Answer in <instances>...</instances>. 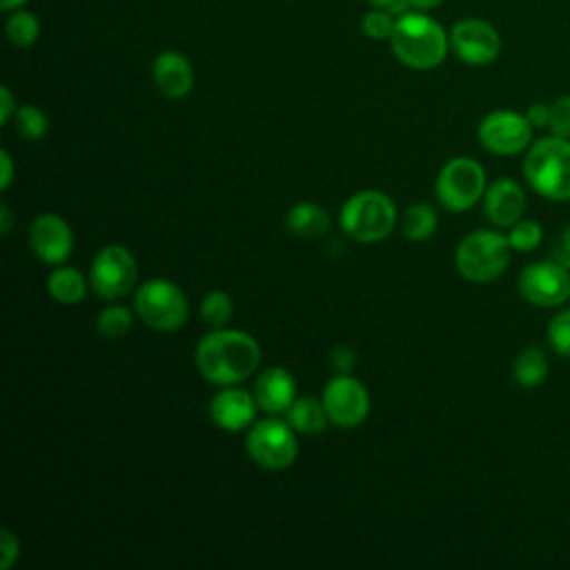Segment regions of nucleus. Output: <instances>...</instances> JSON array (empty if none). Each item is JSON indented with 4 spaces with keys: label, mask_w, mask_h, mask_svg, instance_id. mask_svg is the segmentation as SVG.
Returning <instances> with one entry per match:
<instances>
[{
    "label": "nucleus",
    "mask_w": 570,
    "mask_h": 570,
    "mask_svg": "<svg viewBox=\"0 0 570 570\" xmlns=\"http://www.w3.org/2000/svg\"><path fill=\"white\" fill-rule=\"evenodd\" d=\"M194 363L207 383L236 385L258 370L261 345L243 330L216 327L198 341Z\"/></svg>",
    "instance_id": "f257e3e1"
},
{
    "label": "nucleus",
    "mask_w": 570,
    "mask_h": 570,
    "mask_svg": "<svg viewBox=\"0 0 570 570\" xmlns=\"http://www.w3.org/2000/svg\"><path fill=\"white\" fill-rule=\"evenodd\" d=\"M394 56L412 69H434L443 62L450 38L443 27L423 13H405L394 22L390 36Z\"/></svg>",
    "instance_id": "f03ea898"
},
{
    "label": "nucleus",
    "mask_w": 570,
    "mask_h": 570,
    "mask_svg": "<svg viewBox=\"0 0 570 570\" xmlns=\"http://www.w3.org/2000/svg\"><path fill=\"white\" fill-rule=\"evenodd\" d=\"M528 185L548 200H570V138L546 136L534 140L523 160Z\"/></svg>",
    "instance_id": "7ed1b4c3"
},
{
    "label": "nucleus",
    "mask_w": 570,
    "mask_h": 570,
    "mask_svg": "<svg viewBox=\"0 0 570 570\" xmlns=\"http://www.w3.org/2000/svg\"><path fill=\"white\" fill-rule=\"evenodd\" d=\"M343 232L358 243H379L394 232L396 205L379 189H361L341 207Z\"/></svg>",
    "instance_id": "20e7f679"
},
{
    "label": "nucleus",
    "mask_w": 570,
    "mask_h": 570,
    "mask_svg": "<svg viewBox=\"0 0 570 570\" xmlns=\"http://www.w3.org/2000/svg\"><path fill=\"white\" fill-rule=\"evenodd\" d=\"M510 252L512 245L508 236L492 229H476L456 245L454 265L465 281L490 283L505 272Z\"/></svg>",
    "instance_id": "39448f33"
},
{
    "label": "nucleus",
    "mask_w": 570,
    "mask_h": 570,
    "mask_svg": "<svg viewBox=\"0 0 570 570\" xmlns=\"http://www.w3.org/2000/svg\"><path fill=\"white\" fill-rule=\"evenodd\" d=\"M134 312L151 330L176 332L189 316V303L174 281L149 278L134 294Z\"/></svg>",
    "instance_id": "423d86ee"
},
{
    "label": "nucleus",
    "mask_w": 570,
    "mask_h": 570,
    "mask_svg": "<svg viewBox=\"0 0 570 570\" xmlns=\"http://www.w3.org/2000/svg\"><path fill=\"white\" fill-rule=\"evenodd\" d=\"M296 430L278 419L276 414L252 423L245 436V450L249 459L269 472L287 470L298 456V439Z\"/></svg>",
    "instance_id": "0eeeda50"
},
{
    "label": "nucleus",
    "mask_w": 570,
    "mask_h": 570,
    "mask_svg": "<svg viewBox=\"0 0 570 570\" xmlns=\"http://www.w3.org/2000/svg\"><path fill=\"white\" fill-rule=\"evenodd\" d=\"M485 169L470 156L450 158L436 174L434 194L436 200L450 212H468L485 194Z\"/></svg>",
    "instance_id": "6e6552de"
},
{
    "label": "nucleus",
    "mask_w": 570,
    "mask_h": 570,
    "mask_svg": "<svg viewBox=\"0 0 570 570\" xmlns=\"http://www.w3.org/2000/svg\"><path fill=\"white\" fill-rule=\"evenodd\" d=\"M138 278L134 254L122 245H105L91 261L89 285L102 301H118L129 294Z\"/></svg>",
    "instance_id": "1a4fd4ad"
},
{
    "label": "nucleus",
    "mask_w": 570,
    "mask_h": 570,
    "mask_svg": "<svg viewBox=\"0 0 570 570\" xmlns=\"http://www.w3.org/2000/svg\"><path fill=\"white\" fill-rule=\"evenodd\" d=\"M532 125L525 114L512 109H497L483 116L476 136L483 149L497 156H514L532 145Z\"/></svg>",
    "instance_id": "9d476101"
},
{
    "label": "nucleus",
    "mask_w": 570,
    "mask_h": 570,
    "mask_svg": "<svg viewBox=\"0 0 570 570\" xmlns=\"http://www.w3.org/2000/svg\"><path fill=\"white\" fill-rule=\"evenodd\" d=\"M521 296L537 307H559L570 298V272L559 261H537L519 274Z\"/></svg>",
    "instance_id": "9b49d317"
},
{
    "label": "nucleus",
    "mask_w": 570,
    "mask_h": 570,
    "mask_svg": "<svg viewBox=\"0 0 570 570\" xmlns=\"http://www.w3.org/2000/svg\"><path fill=\"white\" fill-rule=\"evenodd\" d=\"M321 401L330 423L343 430L358 428L370 414V394L365 385L350 374L332 376L323 390Z\"/></svg>",
    "instance_id": "f8f14e48"
},
{
    "label": "nucleus",
    "mask_w": 570,
    "mask_h": 570,
    "mask_svg": "<svg viewBox=\"0 0 570 570\" xmlns=\"http://www.w3.org/2000/svg\"><path fill=\"white\" fill-rule=\"evenodd\" d=\"M450 47L465 65L483 67L501 53V36L488 20L463 18L450 31Z\"/></svg>",
    "instance_id": "ddd939ff"
},
{
    "label": "nucleus",
    "mask_w": 570,
    "mask_h": 570,
    "mask_svg": "<svg viewBox=\"0 0 570 570\" xmlns=\"http://www.w3.org/2000/svg\"><path fill=\"white\" fill-rule=\"evenodd\" d=\"M29 247L47 265H62L73 252L71 225L60 216L45 212L29 225Z\"/></svg>",
    "instance_id": "4468645a"
},
{
    "label": "nucleus",
    "mask_w": 570,
    "mask_h": 570,
    "mask_svg": "<svg viewBox=\"0 0 570 570\" xmlns=\"http://www.w3.org/2000/svg\"><path fill=\"white\" fill-rule=\"evenodd\" d=\"M256 399L243 387L225 385L209 401V419L225 432H240L254 423Z\"/></svg>",
    "instance_id": "2eb2a0df"
},
{
    "label": "nucleus",
    "mask_w": 570,
    "mask_h": 570,
    "mask_svg": "<svg viewBox=\"0 0 570 570\" xmlns=\"http://www.w3.org/2000/svg\"><path fill=\"white\" fill-rule=\"evenodd\" d=\"M483 212H485L488 220L494 227L514 225L525 212V191H523V187L517 180L508 178V176L497 178L494 183H490L485 187Z\"/></svg>",
    "instance_id": "dca6fc26"
},
{
    "label": "nucleus",
    "mask_w": 570,
    "mask_h": 570,
    "mask_svg": "<svg viewBox=\"0 0 570 570\" xmlns=\"http://www.w3.org/2000/svg\"><path fill=\"white\" fill-rule=\"evenodd\" d=\"M252 394L261 410L278 416L285 414L289 405L296 401V381L289 370L274 365L256 376Z\"/></svg>",
    "instance_id": "f3484780"
},
{
    "label": "nucleus",
    "mask_w": 570,
    "mask_h": 570,
    "mask_svg": "<svg viewBox=\"0 0 570 570\" xmlns=\"http://www.w3.org/2000/svg\"><path fill=\"white\" fill-rule=\"evenodd\" d=\"M151 78L167 98H185L194 87V69L178 51H163L151 65Z\"/></svg>",
    "instance_id": "a211bd4d"
},
{
    "label": "nucleus",
    "mask_w": 570,
    "mask_h": 570,
    "mask_svg": "<svg viewBox=\"0 0 570 570\" xmlns=\"http://www.w3.org/2000/svg\"><path fill=\"white\" fill-rule=\"evenodd\" d=\"M87 276L71 265H56L47 276V292L60 305H78L87 296Z\"/></svg>",
    "instance_id": "6ab92c4d"
},
{
    "label": "nucleus",
    "mask_w": 570,
    "mask_h": 570,
    "mask_svg": "<svg viewBox=\"0 0 570 570\" xmlns=\"http://www.w3.org/2000/svg\"><path fill=\"white\" fill-rule=\"evenodd\" d=\"M285 223L298 238H321L330 229V214L316 203H296L285 214Z\"/></svg>",
    "instance_id": "aec40b11"
},
{
    "label": "nucleus",
    "mask_w": 570,
    "mask_h": 570,
    "mask_svg": "<svg viewBox=\"0 0 570 570\" xmlns=\"http://www.w3.org/2000/svg\"><path fill=\"white\" fill-rule=\"evenodd\" d=\"M285 421H287L298 434H305V436L321 434V432L325 430V425L330 423L323 401H318V399H314V396H301V399H296V401L289 405V410L285 412Z\"/></svg>",
    "instance_id": "412c9836"
},
{
    "label": "nucleus",
    "mask_w": 570,
    "mask_h": 570,
    "mask_svg": "<svg viewBox=\"0 0 570 570\" xmlns=\"http://www.w3.org/2000/svg\"><path fill=\"white\" fill-rule=\"evenodd\" d=\"M436 225H439V216H436L434 207H430L425 203H414L403 212L401 234L407 240L421 243V240H428L436 232Z\"/></svg>",
    "instance_id": "4be33fe9"
},
{
    "label": "nucleus",
    "mask_w": 570,
    "mask_h": 570,
    "mask_svg": "<svg viewBox=\"0 0 570 570\" xmlns=\"http://www.w3.org/2000/svg\"><path fill=\"white\" fill-rule=\"evenodd\" d=\"M512 376L521 387H537L548 376V358L539 347H525L512 363Z\"/></svg>",
    "instance_id": "5701e85b"
},
{
    "label": "nucleus",
    "mask_w": 570,
    "mask_h": 570,
    "mask_svg": "<svg viewBox=\"0 0 570 570\" xmlns=\"http://www.w3.org/2000/svg\"><path fill=\"white\" fill-rule=\"evenodd\" d=\"M234 316V301L227 292L223 289H212L203 296L200 301V318L205 325L212 330L216 327H227V323Z\"/></svg>",
    "instance_id": "b1692460"
},
{
    "label": "nucleus",
    "mask_w": 570,
    "mask_h": 570,
    "mask_svg": "<svg viewBox=\"0 0 570 570\" xmlns=\"http://www.w3.org/2000/svg\"><path fill=\"white\" fill-rule=\"evenodd\" d=\"M134 323V312L125 305H107L96 318V330L107 341L122 338Z\"/></svg>",
    "instance_id": "393cba45"
},
{
    "label": "nucleus",
    "mask_w": 570,
    "mask_h": 570,
    "mask_svg": "<svg viewBox=\"0 0 570 570\" xmlns=\"http://www.w3.org/2000/svg\"><path fill=\"white\" fill-rule=\"evenodd\" d=\"M16 129L22 138L27 140H42L47 129H49V120L45 116V111L36 105H22L16 111Z\"/></svg>",
    "instance_id": "a878e982"
},
{
    "label": "nucleus",
    "mask_w": 570,
    "mask_h": 570,
    "mask_svg": "<svg viewBox=\"0 0 570 570\" xmlns=\"http://www.w3.org/2000/svg\"><path fill=\"white\" fill-rule=\"evenodd\" d=\"M508 229V240L514 252H534L543 240V227L532 218H519Z\"/></svg>",
    "instance_id": "bb28decb"
},
{
    "label": "nucleus",
    "mask_w": 570,
    "mask_h": 570,
    "mask_svg": "<svg viewBox=\"0 0 570 570\" xmlns=\"http://www.w3.org/2000/svg\"><path fill=\"white\" fill-rule=\"evenodd\" d=\"M40 33V22L33 13L29 11H16L7 20V36L16 47H29L36 42Z\"/></svg>",
    "instance_id": "cd10ccee"
},
{
    "label": "nucleus",
    "mask_w": 570,
    "mask_h": 570,
    "mask_svg": "<svg viewBox=\"0 0 570 570\" xmlns=\"http://www.w3.org/2000/svg\"><path fill=\"white\" fill-rule=\"evenodd\" d=\"M548 343L554 354L570 358V309H561L548 323Z\"/></svg>",
    "instance_id": "c85d7f7f"
},
{
    "label": "nucleus",
    "mask_w": 570,
    "mask_h": 570,
    "mask_svg": "<svg viewBox=\"0 0 570 570\" xmlns=\"http://www.w3.org/2000/svg\"><path fill=\"white\" fill-rule=\"evenodd\" d=\"M548 129L552 136L570 138V96H559L550 102Z\"/></svg>",
    "instance_id": "c756f323"
},
{
    "label": "nucleus",
    "mask_w": 570,
    "mask_h": 570,
    "mask_svg": "<svg viewBox=\"0 0 570 570\" xmlns=\"http://www.w3.org/2000/svg\"><path fill=\"white\" fill-rule=\"evenodd\" d=\"M363 31L365 36L374 38V40H383V38H390L392 31H394V20L390 18V11H370L365 18H363Z\"/></svg>",
    "instance_id": "7c9ffc66"
},
{
    "label": "nucleus",
    "mask_w": 570,
    "mask_h": 570,
    "mask_svg": "<svg viewBox=\"0 0 570 570\" xmlns=\"http://www.w3.org/2000/svg\"><path fill=\"white\" fill-rule=\"evenodd\" d=\"M20 557V539L9 530H0V570H9Z\"/></svg>",
    "instance_id": "2f4dec72"
},
{
    "label": "nucleus",
    "mask_w": 570,
    "mask_h": 570,
    "mask_svg": "<svg viewBox=\"0 0 570 570\" xmlns=\"http://www.w3.org/2000/svg\"><path fill=\"white\" fill-rule=\"evenodd\" d=\"M330 363L336 374H350L356 365V352L347 345H336L330 354Z\"/></svg>",
    "instance_id": "473e14b6"
},
{
    "label": "nucleus",
    "mask_w": 570,
    "mask_h": 570,
    "mask_svg": "<svg viewBox=\"0 0 570 570\" xmlns=\"http://www.w3.org/2000/svg\"><path fill=\"white\" fill-rule=\"evenodd\" d=\"M525 118L530 120V125L534 127V129H548V120H550V105H546V102H534V105H530L528 107V111H525Z\"/></svg>",
    "instance_id": "72a5a7b5"
},
{
    "label": "nucleus",
    "mask_w": 570,
    "mask_h": 570,
    "mask_svg": "<svg viewBox=\"0 0 570 570\" xmlns=\"http://www.w3.org/2000/svg\"><path fill=\"white\" fill-rule=\"evenodd\" d=\"M16 111H18V107H16L13 94L9 91V87H2L0 89V122L7 125L16 116Z\"/></svg>",
    "instance_id": "f704fd0d"
},
{
    "label": "nucleus",
    "mask_w": 570,
    "mask_h": 570,
    "mask_svg": "<svg viewBox=\"0 0 570 570\" xmlns=\"http://www.w3.org/2000/svg\"><path fill=\"white\" fill-rule=\"evenodd\" d=\"M13 183V160L7 149L0 151V189L7 191L9 185Z\"/></svg>",
    "instance_id": "c9c22d12"
},
{
    "label": "nucleus",
    "mask_w": 570,
    "mask_h": 570,
    "mask_svg": "<svg viewBox=\"0 0 570 570\" xmlns=\"http://www.w3.org/2000/svg\"><path fill=\"white\" fill-rule=\"evenodd\" d=\"M554 261H559L561 265H566L570 269V225L563 229L561 234V240H559V247L554 252Z\"/></svg>",
    "instance_id": "e433bc0d"
},
{
    "label": "nucleus",
    "mask_w": 570,
    "mask_h": 570,
    "mask_svg": "<svg viewBox=\"0 0 570 570\" xmlns=\"http://www.w3.org/2000/svg\"><path fill=\"white\" fill-rule=\"evenodd\" d=\"M374 7L379 9H385L390 13H401L410 2L407 0H370Z\"/></svg>",
    "instance_id": "4c0bfd02"
},
{
    "label": "nucleus",
    "mask_w": 570,
    "mask_h": 570,
    "mask_svg": "<svg viewBox=\"0 0 570 570\" xmlns=\"http://www.w3.org/2000/svg\"><path fill=\"white\" fill-rule=\"evenodd\" d=\"M13 227V214L9 209V205H0V234L9 236Z\"/></svg>",
    "instance_id": "58836bf2"
},
{
    "label": "nucleus",
    "mask_w": 570,
    "mask_h": 570,
    "mask_svg": "<svg viewBox=\"0 0 570 570\" xmlns=\"http://www.w3.org/2000/svg\"><path fill=\"white\" fill-rule=\"evenodd\" d=\"M412 7H416V9H432V7H436V4H441L443 0H407Z\"/></svg>",
    "instance_id": "ea45409f"
},
{
    "label": "nucleus",
    "mask_w": 570,
    "mask_h": 570,
    "mask_svg": "<svg viewBox=\"0 0 570 570\" xmlns=\"http://www.w3.org/2000/svg\"><path fill=\"white\" fill-rule=\"evenodd\" d=\"M22 2H27V0H0L2 9H16V7H20Z\"/></svg>",
    "instance_id": "a19ab883"
}]
</instances>
